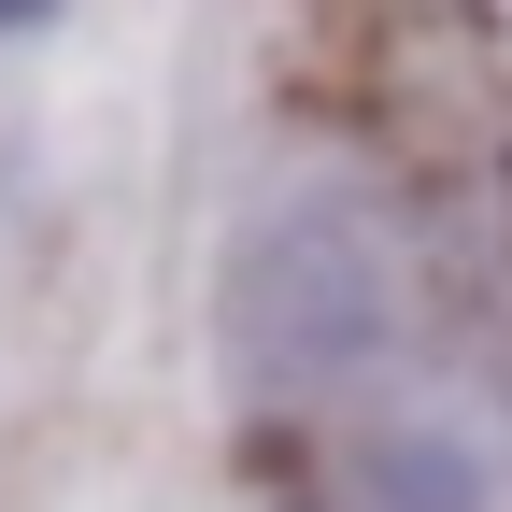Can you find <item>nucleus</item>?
<instances>
[{"label":"nucleus","mask_w":512,"mask_h":512,"mask_svg":"<svg viewBox=\"0 0 512 512\" xmlns=\"http://www.w3.org/2000/svg\"><path fill=\"white\" fill-rule=\"evenodd\" d=\"M228 356L285 512H512V384L384 214H271L228 271Z\"/></svg>","instance_id":"f257e3e1"}]
</instances>
